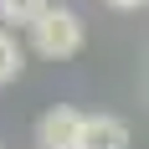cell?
<instances>
[{
	"label": "cell",
	"mask_w": 149,
	"mask_h": 149,
	"mask_svg": "<svg viewBox=\"0 0 149 149\" xmlns=\"http://www.w3.org/2000/svg\"><path fill=\"white\" fill-rule=\"evenodd\" d=\"M26 31H31V46H36L41 57H52V62L82 52V21H77V10H67V5H46Z\"/></svg>",
	"instance_id": "6da1fadb"
},
{
	"label": "cell",
	"mask_w": 149,
	"mask_h": 149,
	"mask_svg": "<svg viewBox=\"0 0 149 149\" xmlns=\"http://www.w3.org/2000/svg\"><path fill=\"white\" fill-rule=\"evenodd\" d=\"M72 149H129V123L113 113H82Z\"/></svg>",
	"instance_id": "7a4b0ae2"
},
{
	"label": "cell",
	"mask_w": 149,
	"mask_h": 149,
	"mask_svg": "<svg viewBox=\"0 0 149 149\" xmlns=\"http://www.w3.org/2000/svg\"><path fill=\"white\" fill-rule=\"evenodd\" d=\"M77 123H82V113L67 103L46 108L41 118H36V149H72L77 144Z\"/></svg>",
	"instance_id": "3957f363"
},
{
	"label": "cell",
	"mask_w": 149,
	"mask_h": 149,
	"mask_svg": "<svg viewBox=\"0 0 149 149\" xmlns=\"http://www.w3.org/2000/svg\"><path fill=\"white\" fill-rule=\"evenodd\" d=\"M46 5H52V0H0V21H10V26H31Z\"/></svg>",
	"instance_id": "277c9868"
},
{
	"label": "cell",
	"mask_w": 149,
	"mask_h": 149,
	"mask_svg": "<svg viewBox=\"0 0 149 149\" xmlns=\"http://www.w3.org/2000/svg\"><path fill=\"white\" fill-rule=\"evenodd\" d=\"M21 46H15V36L10 31H0V88H5V82H15V77H21Z\"/></svg>",
	"instance_id": "5b68a950"
},
{
	"label": "cell",
	"mask_w": 149,
	"mask_h": 149,
	"mask_svg": "<svg viewBox=\"0 0 149 149\" xmlns=\"http://www.w3.org/2000/svg\"><path fill=\"white\" fill-rule=\"evenodd\" d=\"M108 5H113V10H139L144 0H108Z\"/></svg>",
	"instance_id": "8992f818"
}]
</instances>
